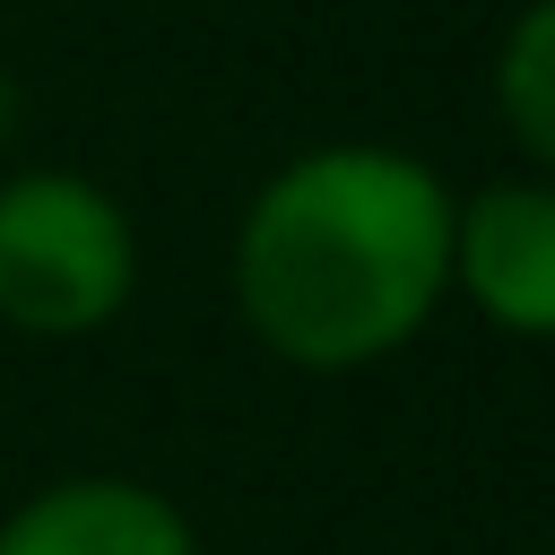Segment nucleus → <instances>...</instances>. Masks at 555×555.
<instances>
[{"instance_id": "nucleus-1", "label": "nucleus", "mask_w": 555, "mask_h": 555, "mask_svg": "<svg viewBox=\"0 0 555 555\" xmlns=\"http://www.w3.org/2000/svg\"><path fill=\"white\" fill-rule=\"evenodd\" d=\"M451 295V182L382 139L286 156L234 225V312L295 373L399 356Z\"/></svg>"}, {"instance_id": "nucleus-2", "label": "nucleus", "mask_w": 555, "mask_h": 555, "mask_svg": "<svg viewBox=\"0 0 555 555\" xmlns=\"http://www.w3.org/2000/svg\"><path fill=\"white\" fill-rule=\"evenodd\" d=\"M139 286L130 208L69 165L0 182V321L26 338H95Z\"/></svg>"}, {"instance_id": "nucleus-3", "label": "nucleus", "mask_w": 555, "mask_h": 555, "mask_svg": "<svg viewBox=\"0 0 555 555\" xmlns=\"http://www.w3.org/2000/svg\"><path fill=\"white\" fill-rule=\"evenodd\" d=\"M451 286L503 338H555V182H486L451 199Z\"/></svg>"}, {"instance_id": "nucleus-4", "label": "nucleus", "mask_w": 555, "mask_h": 555, "mask_svg": "<svg viewBox=\"0 0 555 555\" xmlns=\"http://www.w3.org/2000/svg\"><path fill=\"white\" fill-rule=\"evenodd\" d=\"M0 555H199V538L139 477H61L0 520Z\"/></svg>"}, {"instance_id": "nucleus-5", "label": "nucleus", "mask_w": 555, "mask_h": 555, "mask_svg": "<svg viewBox=\"0 0 555 555\" xmlns=\"http://www.w3.org/2000/svg\"><path fill=\"white\" fill-rule=\"evenodd\" d=\"M494 104L520 156L555 182V0H529L494 43Z\"/></svg>"}]
</instances>
